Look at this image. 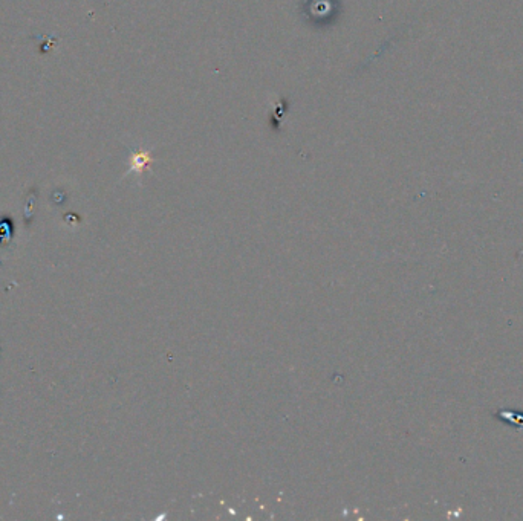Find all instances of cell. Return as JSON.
I'll list each match as a JSON object with an SVG mask.
<instances>
[{
  "label": "cell",
  "instance_id": "cell-1",
  "mask_svg": "<svg viewBox=\"0 0 523 521\" xmlns=\"http://www.w3.org/2000/svg\"><path fill=\"white\" fill-rule=\"evenodd\" d=\"M152 162V157L149 152H136L130 157V171L141 173L147 164Z\"/></svg>",
  "mask_w": 523,
  "mask_h": 521
}]
</instances>
